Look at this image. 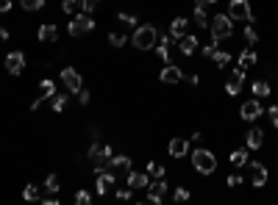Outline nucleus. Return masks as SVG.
<instances>
[{
	"mask_svg": "<svg viewBox=\"0 0 278 205\" xmlns=\"http://www.w3.org/2000/svg\"><path fill=\"white\" fill-rule=\"evenodd\" d=\"M250 183H253L256 189H262L264 183H267V169H264V163H259V161H253L250 163Z\"/></svg>",
	"mask_w": 278,
	"mask_h": 205,
	"instance_id": "obj_14",
	"label": "nucleus"
},
{
	"mask_svg": "<svg viewBox=\"0 0 278 205\" xmlns=\"http://www.w3.org/2000/svg\"><path fill=\"white\" fill-rule=\"evenodd\" d=\"M173 200H175V202H187V200H189V191H187L184 186L175 189V191H173Z\"/></svg>",
	"mask_w": 278,
	"mask_h": 205,
	"instance_id": "obj_38",
	"label": "nucleus"
},
{
	"mask_svg": "<svg viewBox=\"0 0 278 205\" xmlns=\"http://www.w3.org/2000/svg\"><path fill=\"white\" fill-rule=\"evenodd\" d=\"M62 80H64V86H67L70 94H78L81 89H84V78H81V72L72 70V67H64L62 70Z\"/></svg>",
	"mask_w": 278,
	"mask_h": 205,
	"instance_id": "obj_8",
	"label": "nucleus"
},
{
	"mask_svg": "<svg viewBox=\"0 0 278 205\" xmlns=\"http://www.w3.org/2000/svg\"><path fill=\"white\" fill-rule=\"evenodd\" d=\"M56 39H59L56 25H42V28H39V42H56Z\"/></svg>",
	"mask_w": 278,
	"mask_h": 205,
	"instance_id": "obj_22",
	"label": "nucleus"
},
{
	"mask_svg": "<svg viewBox=\"0 0 278 205\" xmlns=\"http://www.w3.org/2000/svg\"><path fill=\"white\" fill-rule=\"evenodd\" d=\"M262 141H264L262 128H250V131L245 133V145H248V150H259V147H262Z\"/></svg>",
	"mask_w": 278,
	"mask_h": 205,
	"instance_id": "obj_19",
	"label": "nucleus"
},
{
	"mask_svg": "<svg viewBox=\"0 0 278 205\" xmlns=\"http://www.w3.org/2000/svg\"><path fill=\"white\" fill-rule=\"evenodd\" d=\"M253 94H256V100L267 97V94H270V84H264V80H253Z\"/></svg>",
	"mask_w": 278,
	"mask_h": 205,
	"instance_id": "obj_27",
	"label": "nucleus"
},
{
	"mask_svg": "<svg viewBox=\"0 0 278 205\" xmlns=\"http://www.w3.org/2000/svg\"><path fill=\"white\" fill-rule=\"evenodd\" d=\"M53 94H56V84H53L50 78H45V80H39V92H36V100L31 102V108L36 111L39 108V102H45V100H50Z\"/></svg>",
	"mask_w": 278,
	"mask_h": 205,
	"instance_id": "obj_9",
	"label": "nucleus"
},
{
	"mask_svg": "<svg viewBox=\"0 0 278 205\" xmlns=\"http://www.w3.org/2000/svg\"><path fill=\"white\" fill-rule=\"evenodd\" d=\"M206 3H217V0H206Z\"/></svg>",
	"mask_w": 278,
	"mask_h": 205,
	"instance_id": "obj_49",
	"label": "nucleus"
},
{
	"mask_svg": "<svg viewBox=\"0 0 278 205\" xmlns=\"http://www.w3.org/2000/svg\"><path fill=\"white\" fill-rule=\"evenodd\" d=\"M117 19H120V23H125V25H139V19L134 17V14H128V11H120Z\"/></svg>",
	"mask_w": 278,
	"mask_h": 205,
	"instance_id": "obj_36",
	"label": "nucleus"
},
{
	"mask_svg": "<svg viewBox=\"0 0 278 205\" xmlns=\"http://www.w3.org/2000/svg\"><path fill=\"white\" fill-rule=\"evenodd\" d=\"M248 163V150H234L231 153V167H245Z\"/></svg>",
	"mask_w": 278,
	"mask_h": 205,
	"instance_id": "obj_26",
	"label": "nucleus"
},
{
	"mask_svg": "<svg viewBox=\"0 0 278 205\" xmlns=\"http://www.w3.org/2000/svg\"><path fill=\"white\" fill-rule=\"evenodd\" d=\"M50 106H53V111H64L67 108V94H53Z\"/></svg>",
	"mask_w": 278,
	"mask_h": 205,
	"instance_id": "obj_30",
	"label": "nucleus"
},
{
	"mask_svg": "<svg viewBox=\"0 0 278 205\" xmlns=\"http://www.w3.org/2000/svg\"><path fill=\"white\" fill-rule=\"evenodd\" d=\"M137 205H147V202H137Z\"/></svg>",
	"mask_w": 278,
	"mask_h": 205,
	"instance_id": "obj_50",
	"label": "nucleus"
},
{
	"mask_svg": "<svg viewBox=\"0 0 278 205\" xmlns=\"http://www.w3.org/2000/svg\"><path fill=\"white\" fill-rule=\"evenodd\" d=\"M226 14L231 17V19H242V23L253 25V11H250V3H248V0H231Z\"/></svg>",
	"mask_w": 278,
	"mask_h": 205,
	"instance_id": "obj_4",
	"label": "nucleus"
},
{
	"mask_svg": "<svg viewBox=\"0 0 278 205\" xmlns=\"http://www.w3.org/2000/svg\"><path fill=\"white\" fill-rule=\"evenodd\" d=\"M3 39H9V31H6L3 25H0V42H3Z\"/></svg>",
	"mask_w": 278,
	"mask_h": 205,
	"instance_id": "obj_47",
	"label": "nucleus"
},
{
	"mask_svg": "<svg viewBox=\"0 0 278 205\" xmlns=\"http://www.w3.org/2000/svg\"><path fill=\"white\" fill-rule=\"evenodd\" d=\"M228 186H231V189H236V186H242V175H228Z\"/></svg>",
	"mask_w": 278,
	"mask_h": 205,
	"instance_id": "obj_41",
	"label": "nucleus"
},
{
	"mask_svg": "<svg viewBox=\"0 0 278 205\" xmlns=\"http://www.w3.org/2000/svg\"><path fill=\"white\" fill-rule=\"evenodd\" d=\"M214 53H217V39H209V42L203 45V56H206V58H214Z\"/></svg>",
	"mask_w": 278,
	"mask_h": 205,
	"instance_id": "obj_35",
	"label": "nucleus"
},
{
	"mask_svg": "<svg viewBox=\"0 0 278 205\" xmlns=\"http://www.w3.org/2000/svg\"><path fill=\"white\" fill-rule=\"evenodd\" d=\"M9 9H11V0H0V14H6Z\"/></svg>",
	"mask_w": 278,
	"mask_h": 205,
	"instance_id": "obj_44",
	"label": "nucleus"
},
{
	"mask_svg": "<svg viewBox=\"0 0 278 205\" xmlns=\"http://www.w3.org/2000/svg\"><path fill=\"white\" fill-rule=\"evenodd\" d=\"M76 205H92L89 191H78V194H76Z\"/></svg>",
	"mask_w": 278,
	"mask_h": 205,
	"instance_id": "obj_39",
	"label": "nucleus"
},
{
	"mask_svg": "<svg viewBox=\"0 0 278 205\" xmlns=\"http://www.w3.org/2000/svg\"><path fill=\"white\" fill-rule=\"evenodd\" d=\"M256 61H259V56H256V53L250 50V47H245V50L239 53V67H242V70H248V67H253Z\"/></svg>",
	"mask_w": 278,
	"mask_h": 205,
	"instance_id": "obj_23",
	"label": "nucleus"
},
{
	"mask_svg": "<svg viewBox=\"0 0 278 205\" xmlns=\"http://www.w3.org/2000/svg\"><path fill=\"white\" fill-rule=\"evenodd\" d=\"M117 200H131V189H117Z\"/></svg>",
	"mask_w": 278,
	"mask_h": 205,
	"instance_id": "obj_42",
	"label": "nucleus"
},
{
	"mask_svg": "<svg viewBox=\"0 0 278 205\" xmlns=\"http://www.w3.org/2000/svg\"><path fill=\"white\" fill-rule=\"evenodd\" d=\"M242 36L248 39V45H256V42H259V33H256L253 25H245V33H242Z\"/></svg>",
	"mask_w": 278,
	"mask_h": 205,
	"instance_id": "obj_34",
	"label": "nucleus"
},
{
	"mask_svg": "<svg viewBox=\"0 0 278 205\" xmlns=\"http://www.w3.org/2000/svg\"><path fill=\"white\" fill-rule=\"evenodd\" d=\"M81 6V0H62V9H64V14H72Z\"/></svg>",
	"mask_w": 278,
	"mask_h": 205,
	"instance_id": "obj_37",
	"label": "nucleus"
},
{
	"mask_svg": "<svg viewBox=\"0 0 278 205\" xmlns=\"http://www.w3.org/2000/svg\"><path fill=\"white\" fill-rule=\"evenodd\" d=\"M242 80H245V70H242V67H236V70L231 72V80L226 84V92L231 94V97L242 92Z\"/></svg>",
	"mask_w": 278,
	"mask_h": 205,
	"instance_id": "obj_16",
	"label": "nucleus"
},
{
	"mask_svg": "<svg viewBox=\"0 0 278 205\" xmlns=\"http://www.w3.org/2000/svg\"><path fill=\"white\" fill-rule=\"evenodd\" d=\"M103 169H108L114 177H117V175H128V172H131V158H128V155H112V158L103 163Z\"/></svg>",
	"mask_w": 278,
	"mask_h": 205,
	"instance_id": "obj_7",
	"label": "nucleus"
},
{
	"mask_svg": "<svg viewBox=\"0 0 278 205\" xmlns=\"http://www.w3.org/2000/svg\"><path fill=\"white\" fill-rule=\"evenodd\" d=\"M89 100H92L89 89H81V92H78V102H81V106H89Z\"/></svg>",
	"mask_w": 278,
	"mask_h": 205,
	"instance_id": "obj_40",
	"label": "nucleus"
},
{
	"mask_svg": "<svg viewBox=\"0 0 278 205\" xmlns=\"http://www.w3.org/2000/svg\"><path fill=\"white\" fill-rule=\"evenodd\" d=\"M228 61H231V56H228L226 50H217L214 53V64L220 67V70H223V67H228Z\"/></svg>",
	"mask_w": 278,
	"mask_h": 205,
	"instance_id": "obj_32",
	"label": "nucleus"
},
{
	"mask_svg": "<svg viewBox=\"0 0 278 205\" xmlns=\"http://www.w3.org/2000/svg\"><path fill=\"white\" fill-rule=\"evenodd\" d=\"M39 205H59V200H56V197H50V200H42Z\"/></svg>",
	"mask_w": 278,
	"mask_h": 205,
	"instance_id": "obj_46",
	"label": "nucleus"
},
{
	"mask_svg": "<svg viewBox=\"0 0 278 205\" xmlns=\"http://www.w3.org/2000/svg\"><path fill=\"white\" fill-rule=\"evenodd\" d=\"M59 189H62L59 177H56V175H47V177H45V191H47V194H56Z\"/></svg>",
	"mask_w": 278,
	"mask_h": 205,
	"instance_id": "obj_28",
	"label": "nucleus"
},
{
	"mask_svg": "<svg viewBox=\"0 0 278 205\" xmlns=\"http://www.w3.org/2000/svg\"><path fill=\"white\" fill-rule=\"evenodd\" d=\"M25 70V56L20 50H11L9 56H6V72L9 75H20Z\"/></svg>",
	"mask_w": 278,
	"mask_h": 205,
	"instance_id": "obj_11",
	"label": "nucleus"
},
{
	"mask_svg": "<svg viewBox=\"0 0 278 205\" xmlns=\"http://www.w3.org/2000/svg\"><path fill=\"white\" fill-rule=\"evenodd\" d=\"M192 167L198 169L200 175H212L217 169V155L212 153V150H206V147L192 150Z\"/></svg>",
	"mask_w": 278,
	"mask_h": 205,
	"instance_id": "obj_3",
	"label": "nucleus"
},
{
	"mask_svg": "<svg viewBox=\"0 0 278 205\" xmlns=\"http://www.w3.org/2000/svg\"><path fill=\"white\" fill-rule=\"evenodd\" d=\"M209 31H212V39H217V42L231 39L234 36V19L228 14H214L212 23H209Z\"/></svg>",
	"mask_w": 278,
	"mask_h": 205,
	"instance_id": "obj_2",
	"label": "nucleus"
},
{
	"mask_svg": "<svg viewBox=\"0 0 278 205\" xmlns=\"http://www.w3.org/2000/svg\"><path fill=\"white\" fill-rule=\"evenodd\" d=\"M184 80H187V84H192V86H198V84H200V78H198V75H187Z\"/></svg>",
	"mask_w": 278,
	"mask_h": 205,
	"instance_id": "obj_45",
	"label": "nucleus"
},
{
	"mask_svg": "<svg viewBox=\"0 0 278 205\" xmlns=\"http://www.w3.org/2000/svg\"><path fill=\"white\" fill-rule=\"evenodd\" d=\"M167 183L164 180H153L151 186H147V200H151V205H159L161 200H164V194H167Z\"/></svg>",
	"mask_w": 278,
	"mask_h": 205,
	"instance_id": "obj_12",
	"label": "nucleus"
},
{
	"mask_svg": "<svg viewBox=\"0 0 278 205\" xmlns=\"http://www.w3.org/2000/svg\"><path fill=\"white\" fill-rule=\"evenodd\" d=\"M167 153H170L173 158H184V155L189 153V141L181 139V136H175V139H170V147H167Z\"/></svg>",
	"mask_w": 278,
	"mask_h": 205,
	"instance_id": "obj_18",
	"label": "nucleus"
},
{
	"mask_svg": "<svg viewBox=\"0 0 278 205\" xmlns=\"http://www.w3.org/2000/svg\"><path fill=\"white\" fill-rule=\"evenodd\" d=\"M100 6V0H81V9H84V14H95Z\"/></svg>",
	"mask_w": 278,
	"mask_h": 205,
	"instance_id": "obj_33",
	"label": "nucleus"
},
{
	"mask_svg": "<svg viewBox=\"0 0 278 205\" xmlns=\"http://www.w3.org/2000/svg\"><path fill=\"white\" fill-rule=\"evenodd\" d=\"M23 200H25V202H36V200H39V186L28 183V186L23 189Z\"/></svg>",
	"mask_w": 278,
	"mask_h": 205,
	"instance_id": "obj_25",
	"label": "nucleus"
},
{
	"mask_svg": "<svg viewBox=\"0 0 278 205\" xmlns=\"http://www.w3.org/2000/svg\"><path fill=\"white\" fill-rule=\"evenodd\" d=\"M131 42L137 50H153L156 42H159V31L153 25H137V31L131 33Z\"/></svg>",
	"mask_w": 278,
	"mask_h": 205,
	"instance_id": "obj_1",
	"label": "nucleus"
},
{
	"mask_svg": "<svg viewBox=\"0 0 278 205\" xmlns=\"http://www.w3.org/2000/svg\"><path fill=\"white\" fill-rule=\"evenodd\" d=\"M159 80H161V84H178V80H184V72H181L178 67L167 64V67H161V75H159Z\"/></svg>",
	"mask_w": 278,
	"mask_h": 205,
	"instance_id": "obj_17",
	"label": "nucleus"
},
{
	"mask_svg": "<svg viewBox=\"0 0 278 205\" xmlns=\"http://www.w3.org/2000/svg\"><path fill=\"white\" fill-rule=\"evenodd\" d=\"M67 31H70V36H86V33L95 31V19H92L89 14H78V17L70 19Z\"/></svg>",
	"mask_w": 278,
	"mask_h": 205,
	"instance_id": "obj_5",
	"label": "nucleus"
},
{
	"mask_svg": "<svg viewBox=\"0 0 278 205\" xmlns=\"http://www.w3.org/2000/svg\"><path fill=\"white\" fill-rule=\"evenodd\" d=\"M20 6H23L25 11H39L45 6V0H20Z\"/></svg>",
	"mask_w": 278,
	"mask_h": 205,
	"instance_id": "obj_31",
	"label": "nucleus"
},
{
	"mask_svg": "<svg viewBox=\"0 0 278 205\" xmlns=\"http://www.w3.org/2000/svg\"><path fill=\"white\" fill-rule=\"evenodd\" d=\"M164 172H167V169L161 167L159 161H151V163H147V177H153V180H164Z\"/></svg>",
	"mask_w": 278,
	"mask_h": 205,
	"instance_id": "obj_24",
	"label": "nucleus"
},
{
	"mask_svg": "<svg viewBox=\"0 0 278 205\" xmlns=\"http://www.w3.org/2000/svg\"><path fill=\"white\" fill-rule=\"evenodd\" d=\"M178 50L184 53V56H192L195 50H198V39L192 36V33H187V36L178 39Z\"/></svg>",
	"mask_w": 278,
	"mask_h": 205,
	"instance_id": "obj_20",
	"label": "nucleus"
},
{
	"mask_svg": "<svg viewBox=\"0 0 278 205\" xmlns=\"http://www.w3.org/2000/svg\"><path fill=\"white\" fill-rule=\"evenodd\" d=\"M262 102L259 100H248V102H242V108H239V114H242V119H248V122H253V119H259L262 117Z\"/></svg>",
	"mask_w": 278,
	"mask_h": 205,
	"instance_id": "obj_13",
	"label": "nucleus"
},
{
	"mask_svg": "<svg viewBox=\"0 0 278 205\" xmlns=\"http://www.w3.org/2000/svg\"><path fill=\"white\" fill-rule=\"evenodd\" d=\"M170 36H173V39L187 36V19H184V17H175L173 23H170Z\"/></svg>",
	"mask_w": 278,
	"mask_h": 205,
	"instance_id": "obj_21",
	"label": "nucleus"
},
{
	"mask_svg": "<svg viewBox=\"0 0 278 205\" xmlns=\"http://www.w3.org/2000/svg\"><path fill=\"white\" fill-rule=\"evenodd\" d=\"M125 42H128V33H117V31L108 33V45H112V47H123Z\"/></svg>",
	"mask_w": 278,
	"mask_h": 205,
	"instance_id": "obj_29",
	"label": "nucleus"
},
{
	"mask_svg": "<svg viewBox=\"0 0 278 205\" xmlns=\"http://www.w3.org/2000/svg\"><path fill=\"white\" fill-rule=\"evenodd\" d=\"M270 78H275V80H278V70H275V67H270Z\"/></svg>",
	"mask_w": 278,
	"mask_h": 205,
	"instance_id": "obj_48",
	"label": "nucleus"
},
{
	"mask_svg": "<svg viewBox=\"0 0 278 205\" xmlns=\"http://www.w3.org/2000/svg\"><path fill=\"white\" fill-rule=\"evenodd\" d=\"M151 186V177H147V172H128V189L131 191H139V189H147Z\"/></svg>",
	"mask_w": 278,
	"mask_h": 205,
	"instance_id": "obj_15",
	"label": "nucleus"
},
{
	"mask_svg": "<svg viewBox=\"0 0 278 205\" xmlns=\"http://www.w3.org/2000/svg\"><path fill=\"white\" fill-rule=\"evenodd\" d=\"M270 122H273V128H278V106L270 108Z\"/></svg>",
	"mask_w": 278,
	"mask_h": 205,
	"instance_id": "obj_43",
	"label": "nucleus"
},
{
	"mask_svg": "<svg viewBox=\"0 0 278 205\" xmlns=\"http://www.w3.org/2000/svg\"><path fill=\"white\" fill-rule=\"evenodd\" d=\"M114 180H117V177L108 172V169L95 167V191H98V194H108V189L114 186Z\"/></svg>",
	"mask_w": 278,
	"mask_h": 205,
	"instance_id": "obj_6",
	"label": "nucleus"
},
{
	"mask_svg": "<svg viewBox=\"0 0 278 205\" xmlns=\"http://www.w3.org/2000/svg\"><path fill=\"white\" fill-rule=\"evenodd\" d=\"M86 155H89V161H95L98 167H103L114 153H112V147H108V145H92L89 150H86Z\"/></svg>",
	"mask_w": 278,
	"mask_h": 205,
	"instance_id": "obj_10",
	"label": "nucleus"
}]
</instances>
